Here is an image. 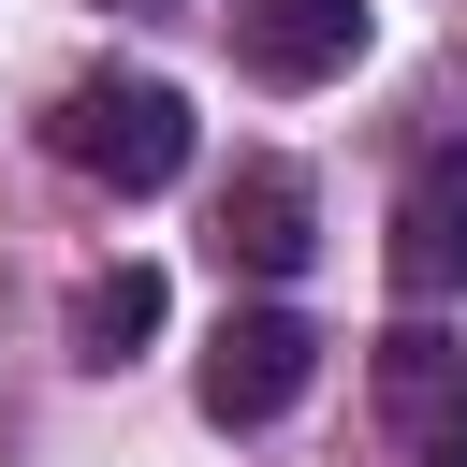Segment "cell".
Here are the masks:
<instances>
[{"label": "cell", "mask_w": 467, "mask_h": 467, "mask_svg": "<svg viewBox=\"0 0 467 467\" xmlns=\"http://www.w3.org/2000/svg\"><path fill=\"white\" fill-rule=\"evenodd\" d=\"M146 336H161V263H117L73 292V365H131Z\"/></svg>", "instance_id": "cell-7"}, {"label": "cell", "mask_w": 467, "mask_h": 467, "mask_svg": "<svg viewBox=\"0 0 467 467\" xmlns=\"http://www.w3.org/2000/svg\"><path fill=\"white\" fill-rule=\"evenodd\" d=\"M219 263H248V277H292L306 263V175L292 161H248L219 190Z\"/></svg>", "instance_id": "cell-6"}, {"label": "cell", "mask_w": 467, "mask_h": 467, "mask_svg": "<svg viewBox=\"0 0 467 467\" xmlns=\"http://www.w3.org/2000/svg\"><path fill=\"white\" fill-rule=\"evenodd\" d=\"M379 423H394L423 467H452V452H467V336L394 321V336H379Z\"/></svg>", "instance_id": "cell-3"}, {"label": "cell", "mask_w": 467, "mask_h": 467, "mask_svg": "<svg viewBox=\"0 0 467 467\" xmlns=\"http://www.w3.org/2000/svg\"><path fill=\"white\" fill-rule=\"evenodd\" d=\"M306 365H321V336H306L292 306H234V321L204 336V423H277V409L306 394Z\"/></svg>", "instance_id": "cell-2"}, {"label": "cell", "mask_w": 467, "mask_h": 467, "mask_svg": "<svg viewBox=\"0 0 467 467\" xmlns=\"http://www.w3.org/2000/svg\"><path fill=\"white\" fill-rule=\"evenodd\" d=\"M394 292L409 306H438V292H467V146H423L409 161V190H394Z\"/></svg>", "instance_id": "cell-4"}, {"label": "cell", "mask_w": 467, "mask_h": 467, "mask_svg": "<svg viewBox=\"0 0 467 467\" xmlns=\"http://www.w3.org/2000/svg\"><path fill=\"white\" fill-rule=\"evenodd\" d=\"M234 58L263 88H321L365 58V0H234Z\"/></svg>", "instance_id": "cell-5"}, {"label": "cell", "mask_w": 467, "mask_h": 467, "mask_svg": "<svg viewBox=\"0 0 467 467\" xmlns=\"http://www.w3.org/2000/svg\"><path fill=\"white\" fill-rule=\"evenodd\" d=\"M58 161L102 175V190H175V175H190V102H175L161 73H88V88L58 102Z\"/></svg>", "instance_id": "cell-1"}, {"label": "cell", "mask_w": 467, "mask_h": 467, "mask_svg": "<svg viewBox=\"0 0 467 467\" xmlns=\"http://www.w3.org/2000/svg\"><path fill=\"white\" fill-rule=\"evenodd\" d=\"M102 15H190V0H102Z\"/></svg>", "instance_id": "cell-8"}]
</instances>
